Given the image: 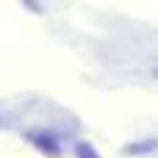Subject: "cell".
I'll return each instance as SVG.
<instances>
[{
	"label": "cell",
	"instance_id": "1",
	"mask_svg": "<svg viewBox=\"0 0 158 158\" xmlns=\"http://www.w3.org/2000/svg\"><path fill=\"white\" fill-rule=\"evenodd\" d=\"M78 156L81 158H97V153H94V147H89V144H78Z\"/></svg>",
	"mask_w": 158,
	"mask_h": 158
}]
</instances>
